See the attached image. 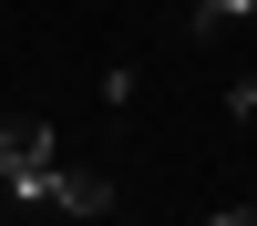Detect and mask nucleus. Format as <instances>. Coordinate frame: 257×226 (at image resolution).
I'll return each instance as SVG.
<instances>
[{
    "label": "nucleus",
    "mask_w": 257,
    "mask_h": 226,
    "mask_svg": "<svg viewBox=\"0 0 257 226\" xmlns=\"http://www.w3.org/2000/svg\"><path fill=\"white\" fill-rule=\"evenodd\" d=\"M0 205H21V216H113V185L62 164V134L21 113V123H0Z\"/></svg>",
    "instance_id": "f257e3e1"
},
{
    "label": "nucleus",
    "mask_w": 257,
    "mask_h": 226,
    "mask_svg": "<svg viewBox=\"0 0 257 226\" xmlns=\"http://www.w3.org/2000/svg\"><path fill=\"white\" fill-rule=\"evenodd\" d=\"M226 113H257V72H237V82H226Z\"/></svg>",
    "instance_id": "f03ea898"
}]
</instances>
